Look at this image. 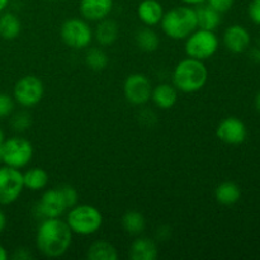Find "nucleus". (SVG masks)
<instances>
[{
	"label": "nucleus",
	"mask_w": 260,
	"mask_h": 260,
	"mask_svg": "<svg viewBox=\"0 0 260 260\" xmlns=\"http://www.w3.org/2000/svg\"><path fill=\"white\" fill-rule=\"evenodd\" d=\"M73 243V231L60 217L43 218L36 234V246L47 258L65 255Z\"/></svg>",
	"instance_id": "1"
},
{
	"label": "nucleus",
	"mask_w": 260,
	"mask_h": 260,
	"mask_svg": "<svg viewBox=\"0 0 260 260\" xmlns=\"http://www.w3.org/2000/svg\"><path fill=\"white\" fill-rule=\"evenodd\" d=\"M208 71L205 62L197 58L187 57L180 61L173 73V85L178 91L196 93L206 85Z\"/></svg>",
	"instance_id": "2"
},
{
	"label": "nucleus",
	"mask_w": 260,
	"mask_h": 260,
	"mask_svg": "<svg viewBox=\"0 0 260 260\" xmlns=\"http://www.w3.org/2000/svg\"><path fill=\"white\" fill-rule=\"evenodd\" d=\"M161 29L172 40H185L193 30L198 28L197 14L190 5L175 7L164 13L160 22Z\"/></svg>",
	"instance_id": "3"
},
{
	"label": "nucleus",
	"mask_w": 260,
	"mask_h": 260,
	"mask_svg": "<svg viewBox=\"0 0 260 260\" xmlns=\"http://www.w3.org/2000/svg\"><path fill=\"white\" fill-rule=\"evenodd\" d=\"M66 222L73 234L81 236L93 235L103 225V215L91 205H75L69 211Z\"/></svg>",
	"instance_id": "4"
},
{
	"label": "nucleus",
	"mask_w": 260,
	"mask_h": 260,
	"mask_svg": "<svg viewBox=\"0 0 260 260\" xmlns=\"http://www.w3.org/2000/svg\"><path fill=\"white\" fill-rule=\"evenodd\" d=\"M218 43V38L213 30L198 28L185 38V53L188 57L201 61L208 60L217 52Z\"/></svg>",
	"instance_id": "5"
},
{
	"label": "nucleus",
	"mask_w": 260,
	"mask_h": 260,
	"mask_svg": "<svg viewBox=\"0 0 260 260\" xmlns=\"http://www.w3.org/2000/svg\"><path fill=\"white\" fill-rule=\"evenodd\" d=\"M60 36L62 42L74 50H84L94 38L93 29L84 18H70L65 20L60 28Z\"/></svg>",
	"instance_id": "6"
},
{
	"label": "nucleus",
	"mask_w": 260,
	"mask_h": 260,
	"mask_svg": "<svg viewBox=\"0 0 260 260\" xmlns=\"http://www.w3.org/2000/svg\"><path fill=\"white\" fill-rule=\"evenodd\" d=\"M3 162L8 167L22 168L27 167L33 157V146L27 139L19 136L5 139L3 142Z\"/></svg>",
	"instance_id": "7"
},
{
	"label": "nucleus",
	"mask_w": 260,
	"mask_h": 260,
	"mask_svg": "<svg viewBox=\"0 0 260 260\" xmlns=\"http://www.w3.org/2000/svg\"><path fill=\"white\" fill-rule=\"evenodd\" d=\"M45 86L40 78L35 75H25L15 83L13 89V98L19 106L30 108L42 101Z\"/></svg>",
	"instance_id": "8"
},
{
	"label": "nucleus",
	"mask_w": 260,
	"mask_h": 260,
	"mask_svg": "<svg viewBox=\"0 0 260 260\" xmlns=\"http://www.w3.org/2000/svg\"><path fill=\"white\" fill-rule=\"evenodd\" d=\"M24 189L23 173L17 168L0 167V205L14 203Z\"/></svg>",
	"instance_id": "9"
},
{
	"label": "nucleus",
	"mask_w": 260,
	"mask_h": 260,
	"mask_svg": "<svg viewBox=\"0 0 260 260\" xmlns=\"http://www.w3.org/2000/svg\"><path fill=\"white\" fill-rule=\"evenodd\" d=\"M124 98L134 106H144L151 99L152 85L150 79L144 74H131L123 84Z\"/></svg>",
	"instance_id": "10"
},
{
	"label": "nucleus",
	"mask_w": 260,
	"mask_h": 260,
	"mask_svg": "<svg viewBox=\"0 0 260 260\" xmlns=\"http://www.w3.org/2000/svg\"><path fill=\"white\" fill-rule=\"evenodd\" d=\"M68 203L63 198L60 187L48 189L41 196L40 202L35 208L37 217L40 218H55L61 217L68 210Z\"/></svg>",
	"instance_id": "11"
},
{
	"label": "nucleus",
	"mask_w": 260,
	"mask_h": 260,
	"mask_svg": "<svg viewBox=\"0 0 260 260\" xmlns=\"http://www.w3.org/2000/svg\"><path fill=\"white\" fill-rule=\"evenodd\" d=\"M216 135L225 144L239 145L245 141L248 131L241 119L236 118V117H228L218 124Z\"/></svg>",
	"instance_id": "12"
},
{
	"label": "nucleus",
	"mask_w": 260,
	"mask_h": 260,
	"mask_svg": "<svg viewBox=\"0 0 260 260\" xmlns=\"http://www.w3.org/2000/svg\"><path fill=\"white\" fill-rule=\"evenodd\" d=\"M81 17L89 22H99L108 18L113 10V0H80Z\"/></svg>",
	"instance_id": "13"
},
{
	"label": "nucleus",
	"mask_w": 260,
	"mask_h": 260,
	"mask_svg": "<svg viewBox=\"0 0 260 260\" xmlns=\"http://www.w3.org/2000/svg\"><path fill=\"white\" fill-rule=\"evenodd\" d=\"M223 45L230 52L241 53L250 45V35L243 25L234 24L223 33Z\"/></svg>",
	"instance_id": "14"
},
{
	"label": "nucleus",
	"mask_w": 260,
	"mask_h": 260,
	"mask_svg": "<svg viewBox=\"0 0 260 260\" xmlns=\"http://www.w3.org/2000/svg\"><path fill=\"white\" fill-rule=\"evenodd\" d=\"M128 255L132 260H155L159 255V249L152 239L141 236L132 241Z\"/></svg>",
	"instance_id": "15"
},
{
	"label": "nucleus",
	"mask_w": 260,
	"mask_h": 260,
	"mask_svg": "<svg viewBox=\"0 0 260 260\" xmlns=\"http://www.w3.org/2000/svg\"><path fill=\"white\" fill-rule=\"evenodd\" d=\"M164 15V9L157 0H142L137 7V17L146 27L160 24Z\"/></svg>",
	"instance_id": "16"
},
{
	"label": "nucleus",
	"mask_w": 260,
	"mask_h": 260,
	"mask_svg": "<svg viewBox=\"0 0 260 260\" xmlns=\"http://www.w3.org/2000/svg\"><path fill=\"white\" fill-rule=\"evenodd\" d=\"M119 36L118 24L113 19H102L98 22L93 32V37L102 47L112 46L117 41Z\"/></svg>",
	"instance_id": "17"
},
{
	"label": "nucleus",
	"mask_w": 260,
	"mask_h": 260,
	"mask_svg": "<svg viewBox=\"0 0 260 260\" xmlns=\"http://www.w3.org/2000/svg\"><path fill=\"white\" fill-rule=\"evenodd\" d=\"M151 101L160 109H170L178 101V89L170 84H159L152 88Z\"/></svg>",
	"instance_id": "18"
},
{
	"label": "nucleus",
	"mask_w": 260,
	"mask_h": 260,
	"mask_svg": "<svg viewBox=\"0 0 260 260\" xmlns=\"http://www.w3.org/2000/svg\"><path fill=\"white\" fill-rule=\"evenodd\" d=\"M22 23L14 13H0V37L3 40L13 41L20 35Z\"/></svg>",
	"instance_id": "19"
},
{
	"label": "nucleus",
	"mask_w": 260,
	"mask_h": 260,
	"mask_svg": "<svg viewBox=\"0 0 260 260\" xmlns=\"http://www.w3.org/2000/svg\"><path fill=\"white\" fill-rule=\"evenodd\" d=\"M197 14V24L198 28L207 30H215L221 24V13L211 8L210 5H205V3L198 5L196 9Z\"/></svg>",
	"instance_id": "20"
},
{
	"label": "nucleus",
	"mask_w": 260,
	"mask_h": 260,
	"mask_svg": "<svg viewBox=\"0 0 260 260\" xmlns=\"http://www.w3.org/2000/svg\"><path fill=\"white\" fill-rule=\"evenodd\" d=\"M48 173L42 168H30L27 172L23 173V182H24V188L32 190V192H38L47 187Z\"/></svg>",
	"instance_id": "21"
},
{
	"label": "nucleus",
	"mask_w": 260,
	"mask_h": 260,
	"mask_svg": "<svg viewBox=\"0 0 260 260\" xmlns=\"http://www.w3.org/2000/svg\"><path fill=\"white\" fill-rule=\"evenodd\" d=\"M86 258L89 260H117L118 251L106 240L94 241L86 251Z\"/></svg>",
	"instance_id": "22"
},
{
	"label": "nucleus",
	"mask_w": 260,
	"mask_h": 260,
	"mask_svg": "<svg viewBox=\"0 0 260 260\" xmlns=\"http://www.w3.org/2000/svg\"><path fill=\"white\" fill-rule=\"evenodd\" d=\"M216 200L218 203L225 206L235 205L241 197V190L239 185L234 182H223L217 185L215 190Z\"/></svg>",
	"instance_id": "23"
},
{
	"label": "nucleus",
	"mask_w": 260,
	"mask_h": 260,
	"mask_svg": "<svg viewBox=\"0 0 260 260\" xmlns=\"http://www.w3.org/2000/svg\"><path fill=\"white\" fill-rule=\"evenodd\" d=\"M135 41H136L137 47L144 52H154L160 46L159 35L151 27H145L137 30Z\"/></svg>",
	"instance_id": "24"
},
{
	"label": "nucleus",
	"mask_w": 260,
	"mask_h": 260,
	"mask_svg": "<svg viewBox=\"0 0 260 260\" xmlns=\"http://www.w3.org/2000/svg\"><path fill=\"white\" fill-rule=\"evenodd\" d=\"M122 226L126 233L131 234V235H140L145 230L146 221H145L142 213L137 212V211H128L122 217Z\"/></svg>",
	"instance_id": "25"
},
{
	"label": "nucleus",
	"mask_w": 260,
	"mask_h": 260,
	"mask_svg": "<svg viewBox=\"0 0 260 260\" xmlns=\"http://www.w3.org/2000/svg\"><path fill=\"white\" fill-rule=\"evenodd\" d=\"M108 55L102 48L93 47L85 55V63L93 71H102L108 66Z\"/></svg>",
	"instance_id": "26"
},
{
	"label": "nucleus",
	"mask_w": 260,
	"mask_h": 260,
	"mask_svg": "<svg viewBox=\"0 0 260 260\" xmlns=\"http://www.w3.org/2000/svg\"><path fill=\"white\" fill-rule=\"evenodd\" d=\"M32 118L27 112H18L12 118V126L15 131H25L30 127Z\"/></svg>",
	"instance_id": "27"
},
{
	"label": "nucleus",
	"mask_w": 260,
	"mask_h": 260,
	"mask_svg": "<svg viewBox=\"0 0 260 260\" xmlns=\"http://www.w3.org/2000/svg\"><path fill=\"white\" fill-rule=\"evenodd\" d=\"M15 101L7 93H0V118H7L14 111Z\"/></svg>",
	"instance_id": "28"
},
{
	"label": "nucleus",
	"mask_w": 260,
	"mask_h": 260,
	"mask_svg": "<svg viewBox=\"0 0 260 260\" xmlns=\"http://www.w3.org/2000/svg\"><path fill=\"white\" fill-rule=\"evenodd\" d=\"M60 189H61V192H62L63 198H65L66 203H68L69 210H70L71 207H74L75 205H78L79 194H78V192H76V189L73 187V185L62 184V185H60Z\"/></svg>",
	"instance_id": "29"
},
{
	"label": "nucleus",
	"mask_w": 260,
	"mask_h": 260,
	"mask_svg": "<svg viewBox=\"0 0 260 260\" xmlns=\"http://www.w3.org/2000/svg\"><path fill=\"white\" fill-rule=\"evenodd\" d=\"M207 4L218 13H225L233 8L234 0H207Z\"/></svg>",
	"instance_id": "30"
},
{
	"label": "nucleus",
	"mask_w": 260,
	"mask_h": 260,
	"mask_svg": "<svg viewBox=\"0 0 260 260\" xmlns=\"http://www.w3.org/2000/svg\"><path fill=\"white\" fill-rule=\"evenodd\" d=\"M249 17L255 24L260 25V0H253L249 5Z\"/></svg>",
	"instance_id": "31"
},
{
	"label": "nucleus",
	"mask_w": 260,
	"mask_h": 260,
	"mask_svg": "<svg viewBox=\"0 0 260 260\" xmlns=\"http://www.w3.org/2000/svg\"><path fill=\"white\" fill-rule=\"evenodd\" d=\"M32 254L27 250V249H17L15 254L13 255V259H18V260H28L32 259Z\"/></svg>",
	"instance_id": "32"
},
{
	"label": "nucleus",
	"mask_w": 260,
	"mask_h": 260,
	"mask_svg": "<svg viewBox=\"0 0 260 260\" xmlns=\"http://www.w3.org/2000/svg\"><path fill=\"white\" fill-rule=\"evenodd\" d=\"M170 230H172V229L167 228V226H162V228L157 229V239H159V241L167 240L168 236L170 235Z\"/></svg>",
	"instance_id": "33"
},
{
	"label": "nucleus",
	"mask_w": 260,
	"mask_h": 260,
	"mask_svg": "<svg viewBox=\"0 0 260 260\" xmlns=\"http://www.w3.org/2000/svg\"><path fill=\"white\" fill-rule=\"evenodd\" d=\"M7 228V216H5L4 211L0 208V234L5 230Z\"/></svg>",
	"instance_id": "34"
},
{
	"label": "nucleus",
	"mask_w": 260,
	"mask_h": 260,
	"mask_svg": "<svg viewBox=\"0 0 260 260\" xmlns=\"http://www.w3.org/2000/svg\"><path fill=\"white\" fill-rule=\"evenodd\" d=\"M250 58L254 62H260V48H253V50L250 51Z\"/></svg>",
	"instance_id": "35"
},
{
	"label": "nucleus",
	"mask_w": 260,
	"mask_h": 260,
	"mask_svg": "<svg viewBox=\"0 0 260 260\" xmlns=\"http://www.w3.org/2000/svg\"><path fill=\"white\" fill-rule=\"evenodd\" d=\"M180 2L184 3L185 5H201L207 2V0H180Z\"/></svg>",
	"instance_id": "36"
},
{
	"label": "nucleus",
	"mask_w": 260,
	"mask_h": 260,
	"mask_svg": "<svg viewBox=\"0 0 260 260\" xmlns=\"http://www.w3.org/2000/svg\"><path fill=\"white\" fill-rule=\"evenodd\" d=\"M8 259V251L4 246L0 245V260H7Z\"/></svg>",
	"instance_id": "37"
},
{
	"label": "nucleus",
	"mask_w": 260,
	"mask_h": 260,
	"mask_svg": "<svg viewBox=\"0 0 260 260\" xmlns=\"http://www.w3.org/2000/svg\"><path fill=\"white\" fill-rule=\"evenodd\" d=\"M9 4V0H0V13H3L5 10V8Z\"/></svg>",
	"instance_id": "38"
},
{
	"label": "nucleus",
	"mask_w": 260,
	"mask_h": 260,
	"mask_svg": "<svg viewBox=\"0 0 260 260\" xmlns=\"http://www.w3.org/2000/svg\"><path fill=\"white\" fill-rule=\"evenodd\" d=\"M5 141V135H4V131H3L2 128H0V145H3V142Z\"/></svg>",
	"instance_id": "39"
},
{
	"label": "nucleus",
	"mask_w": 260,
	"mask_h": 260,
	"mask_svg": "<svg viewBox=\"0 0 260 260\" xmlns=\"http://www.w3.org/2000/svg\"><path fill=\"white\" fill-rule=\"evenodd\" d=\"M255 106H256V109L260 112V93L258 94V96H256L255 99Z\"/></svg>",
	"instance_id": "40"
},
{
	"label": "nucleus",
	"mask_w": 260,
	"mask_h": 260,
	"mask_svg": "<svg viewBox=\"0 0 260 260\" xmlns=\"http://www.w3.org/2000/svg\"><path fill=\"white\" fill-rule=\"evenodd\" d=\"M3 145H0V162H3V150H2Z\"/></svg>",
	"instance_id": "41"
},
{
	"label": "nucleus",
	"mask_w": 260,
	"mask_h": 260,
	"mask_svg": "<svg viewBox=\"0 0 260 260\" xmlns=\"http://www.w3.org/2000/svg\"><path fill=\"white\" fill-rule=\"evenodd\" d=\"M50 2H60V0H50Z\"/></svg>",
	"instance_id": "42"
}]
</instances>
